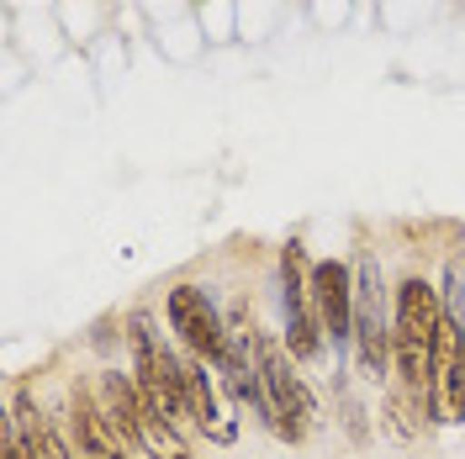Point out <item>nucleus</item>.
<instances>
[{"label":"nucleus","instance_id":"nucleus-7","mask_svg":"<svg viewBox=\"0 0 465 459\" xmlns=\"http://www.w3.org/2000/svg\"><path fill=\"white\" fill-rule=\"evenodd\" d=\"M69 444L80 459H127L133 444L116 433V423L106 417V406L95 396V386H74L69 391Z\"/></svg>","mask_w":465,"mask_h":459},{"label":"nucleus","instance_id":"nucleus-9","mask_svg":"<svg viewBox=\"0 0 465 459\" xmlns=\"http://www.w3.org/2000/svg\"><path fill=\"white\" fill-rule=\"evenodd\" d=\"M434 402L439 423H465V333L455 317H444L434 344Z\"/></svg>","mask_w":465,"mask_h":459},{"label":"nucleus","instance_id":"nucleus-4","mask_svg":"<svg viewBox=\"0 0 465 459\" xmlns=\"http://www.w3.org/2000/svg\"><path fill=\"white\" fill-rule=\"evenodd\" d=\"M281 286H286V348L296 365H312V359H322L328 333H322L318 307H312V259L302 243L281 249Z\"/></svg>","mask_w":465,"mask_h":459},{"label":"nucleus","instance_id":"nucleus-5","mask_svg":"<svg viewBox=\"0 0 465 459\" xmlns=\"http://www.w3.org/2000/svg\"><path fill=\"white\" fill-rule=\"evenodd\" d=\"M354 348H360V365L376 380L391 370V322H386V301H381L376 259L354 264Z\"/></svg>","mask_w":465,"mask_h":459},{"label":"nucleus","instance_id":"nucleus-1","mask_svg":"<svg viewBox=\"0 0 465 459\" xmlns=\"http://www.w3.org/2000/svg\"><path fill=\"white\" fill-rule=\"evenodd\" d=\"M444 296H439L423 275H407L402 286L391 290V370L402 380V391L423 412H434L439 423V402H434V344L444 327Z\"/></svg>","mask_w":465,"mask_h":459},{"label":"nucleus","instance_id":"nucleus-8","mask_svg":"<svg viewBox=\"0 0 465 459\" xmlns=\"http://www.w3.org/2000/svg\"><path fill=\"white\" fill-rule=\"evenodd\" d=\"M312 307L333 344L354 338V269L344 259H318L312 264Z\"/></svg>","mask_w":465,"mask_h":459},{"label":"nucleus","instance_id":"nucleus-10","mask_svg":"<svg viewBox=\"0 0 465 459\" xmlns=\"http://www.w3.org/2000/svg\"><path fill=\"white\" fill-rule=\"evenodd\" d=\"M11 423L22 428V444H27L32 459H80L74 449H64V438L54 433V423H48L27 396H16V402H11Z\"/></svg>","mask_w":465,"mask_h":459},{"label":"nucleus","instance_id":"nucleus-2","mask_svg":"<svg viewBox=\"0 0 465 459\" xmlns=\"http://www.w3.org/2000/svg\"><path fill=\"white\" fill-rule=\"evenodd\" d=\"M254 365H260V380H264V417L275 423L281 438L302 444L312 417H318V402L307 391V380L296 375L291 365V348L286 338H270V333H254Z\"/></svg>","mask_w":465,"mask_h":459},{"label":"nucleus","instance_id":"nucleus-3","mask_svg":"<svg viewBox=\"0 0 465 459\" xmlns=\"http://www.w3.org/2000/svg\"><path fill=\"white\" fill-rule=\"evenodd\" d=\"M133 380H138V391L170 417L174 428L196 423V412H191V386H185V359H174L170 348L153 338L148 317H133Z\"/></svg>","mask_w":465,"mask_h":459},{"label":"nucleus","instance_id":"nucleus-6","mask_svg":"<svg viewBox=\"0 0 465 459\" xmlns=\"http://www.w3.org/2000/svg\"><path fill=\"white\" fill-rule=\"evenodd\" d=\"M164 312H170V327L180 333V344L191 348L202 365H223L228 359V327H223V317H217V307L206 301V290L202 286H174L170 290V301H164Z\"/></svg>","mask_w":465,"mask_h":459},{"label":"nucleus","instance_id":"nucleus-11","mask_svg":"<svg viewBox=\"0 0 465 459\" xmlns=\"http://www.w3.org/2000/svg\"><path fill=\"white\" fill-rule=\"evenodd\" d=\"M0 459H32V454H27V444H22V428H16L11 417L0 423Z\"/></svg>","mask_w":465,"mask_h":459}]
</instances>
